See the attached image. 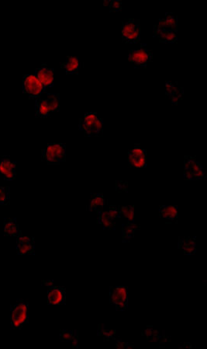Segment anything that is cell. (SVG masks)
I'll return each mask as SVG.
<instances>
[{"instance_id": "obj_2", "label": "cell", "mask_w": 207, "mask_h": 349, "mask_svg": "<svg viewBox=\"0 0 207 349\" xmlns=\"http://www.w3.org/2000/svg\"><path fill=\"white\" fill-rule=\"evenodd\" d=\"M29 319V303L25 300H17L10 307L11 329L19 330L27 323Z\"/></svg>"}, {"instance_id": "obj_22", "label": "cell", "mask_w": 207, "mask_h": 349, "mask_svg": "<svg viewBox=\"0 0 207 349\" xmlns=\"http://www.w3.org/2000/svg\"><path fill=\"white\" fill-rule=\"evenodd\" d=\"M105 204H106V200L103 194H93L91 199L88 201V211L98 212L105 206Z\"/></svg>"}, {"instance_id": "obj_33", "label": "cell", "mask_w": 207, "mask_h": 349, "mask_svg": "<svg viewBox=\"0 0 207 349\" xmlns=\"http://www.w3.org/2000/svg\"><path fill=\"white\" fill-rule=\"evenodd\" d=\"M71 342H72V347H74V348L78 347V331H77L76 333H75V336H74V338H72V341H71Z\"/></svg>"}, {"instance_id": "obj_8", "label": "cell", "mask_w": 207, "mask_h": 349, "mask_svg": "<svg viewBox=\"0 0 207 349\" xmlns=\"http://www.w3.org/2000/svg\"><path fill=\"white\" fill-rule=\"evenodd\" d=\"M120 217L119 207L109 206L107 211H98V223L103 226L105 230H114L116 229V220Z\"/></svg>"}, {"instance_id": "obj_20", "label": "cell", "mask_w": 207, "mask_h": 349, "mask_svg": "<svg viewBox=\"0 0 207 349\" xmlns=\"http://www.w3.org/2000/svg\"><path fill=\"white\" fill-rule=\"evenodd\" d=\"M159 215L166 221H175L178 218V208L175 205H162L159 208Z\"/></svg>"}, {"instance_id": "obj_28", "label": "cell", "mask_w": 207, "mask_h": 349, "mask_svg": "<svg viewBox=\"0 0 207 349\" xmlns=\"http://www.w3.org/2000/svg\"><path fill=\"white\" fill-rule=\"evenodd\" d=\"M10 203V189L0 186V205H8Z\"/></svg>"}, {"instance_id": "obj_35", "label": "cell", "mask_w": 207, "mask_h": 349, "mask_svg": "<svg viewBox=\"0 0 207 349\" xmlns=\"http://www.w3.org/2000/svg\"><path fill=\"white\" fill-rule=\"evenodd\" d=\"M43 284H44V285H46L47 288H50V287H52L54 285V282L51 280L43 281Z\"/></svg>"}, {"instance_id": "obj_16", "label": "cell", "mask_w": 207, "mask_h": 349, "mask_svg": "<svg viewBox=\"0 0 207 349\" xmlns=\"http://www.w3.org/2000/svg\"><path fill=\"white\" fill-rule=\"evenodd\" d=\"M35 75L44 86V88H50L54 85V70L48 67L47 65L43 64L41 67L35 69Z\"/></svg>"}, {"instance_id": "obj_7", "label": "cell", "mask_w": 207, "mask_h": 349, "mask_svg": "<svg viewBox=\"0 0 207 349\" xmlns=\"http://www.w3.org/2000/svg\"><path fill=\"white\" fill-rule=\"evenodd\" d=\"M110 303L115 306L116 310L124 311L128 303V289L126 286H113L109 289Z\"/></svg>"}, {"instance_id": "obj_5", "label": "cell", "mask_w": 207, "mask_h": 349, "mask_svg": "<svg viewBox=\"0 0 207 349\" xmlns=\"http://www.w3.org/2000/svg\"><path fill=\"white\" fill-rule=\"evenodd\" d=\"M184 177L187 180H204L206 174L202 164L194 156H185Z\"/></svg>"}, {"instance_id": "obj_27", "label": "cell", "mask_w": 207, "mask_h": 349, "mask_svg": "<svg viewBox=\"0 0 207 349\" xmlns=\"http://www.w3.org/2000/svg\"><path fill=\"white\" fill-rule=\"evenodd\" d=\"M98 335H101L106 341L114 340L116 338V331L114 330L106 329L104 325H99Z\"/></svg>"}, {"instance_id": "obj_30", "label": "cell", "mask_w": 207, "mask_h": 349, "mask_svg": "<svg viewBox=\"0 0 207 349\" xmlns=\"http://www.w3.org/2000/svg\"><path fill=\"white\" fill-rule=\"evenodd\" d=\"M76 331V330H70V331H68V330H63V331H61V341H62V342H71L72 338H73L74 336H75Z\"/></svg>"}, {"instance_id": "obj_31", "label": "cell", "mask_w": 207, "mask_h": 349, "mask_svg": "<svg viewBox=\"0 0 207 349\" xmlns=\"http://www.w3.org/2000/svg\"><path fill=\"white\" fill-rule=\"evenodd\" d=\"M115 344H116V347L121 349L134 348V346L128 344L127 342L121 341V340H117L115 338Z\"/></svg>"}, {"instance_id": "obj_23", "label": "cell", "mask_w": 207, "mask_h": 349, "mask_svg": "<svg viewBox=\"0 0 207 349\" xmlns=\"http://www.w3.org/2000/svg\"><path fill=\"white\" fill-rule=\"evenodd\" d=\"M140 229V225L136 223H127L122 226V241L129 243L134 237L136 230Z\"/></svg>"}, {"instance_id": "obj_24", "label": "cell", "mask_w": 207, "mask_h": 349, "mask_svg": "<svg viewBox=\"0 0 207 349\" xmlns=\"http://www.w3.org/2000/svg\"><path fill=\"white\" fill-rule=\"evenodd\" d=\"M45 99L50 113L59 112L60 110V94H47Z\"/></svg>"}, {"instance_id": "obj_21", "label": "cell", "mask_w": 207, "mask_h": 349, "mask_svg": "<svg viewBox=\"0 0 207 349\" xmlns=\"http://www.w3.org/2000/svg\"><path fill=\"white\" fill-rule=\"evenodd\" d=\"M66 70L67 75H73L78 72L79 69V60L76 56H68L65 63H62V66Z\"/></svg>"}, {"instance_id": "obj_29", "label": "cell", "mask_w": 207, "mask_h": 349, "mask_svg": "<svg viewBox=\"0 0 207 349\" xmlns=\"http://www.w3.org/2000/svg\"><path fill=\"white\" fill-rule=\"evenodd\" d=\"M103 5L109 7V12H121L122 10L121 0H105Z\"/></svg>"}, {"instance_id": "obj_9", "label": "cell", "mask_w": 207, "mask_h": 349, "mask_svg": "<svg viewBox=\"0 0 207 349\" xmlns=\"http://www.w3.org/2000/svg\"><path fill=\"white\" fill-rule=\"evenodd\" d=\"M153 58V52L146 48L131 50L128 53V61L135 67L146 68Z\"/></svg>"}, {"instance_id": "obj_11", "label": "cell", "mask_w": 207, "mask_h": 349, "mask_svg": "<svg viewBox=\"0 0 207 349\" xmlns=\"http://www.w3.org/2000/svg\"><path fill=\"white\" fill-rule=\"evenodd\" d=\"M154 31L159 30H166V31H172L177 32L178 31V17L176 14L173 13H165L162 18L159 19L158 23L154 25Z\"/></svg>"}, {"instance_id": "obj_14", "label": "cell", "mask_w": 207, "mask_h": 349, "mask_svg": "<svg viewBox=\"0 0 207 349\" xmlns=\"http://www.w3.org/2000/svg\"><path fill=\"white\" fill-rule=\"evenodd\" d=\"M66 292L64 288L60 286L50 287L47 290V303L49 305H62L66 304Z\"/></svg>"}, {"instance_id": "obj_12", "label": "cell", "mask_w": 207, "mask_h": 349, "mask_svg": "<svg viewBox=\"0 0 207 349\" xmlns=\"http://www.w3.org/2000/svg\"><path fill=\"white\" fill-rule=\"evenodd\" d=\"M165 95L172 104L176 105L183 99L184 90L176 82L167 81L165 84Z\"/></svg>"}, {"instance_id": "obj_1", "label": "cell", "mask_w": 207, "mask_h": 349, "mask_svg": "<svg viewBox=\"0 0 207 349\" xmlns=\"http://www.w3.org/2000/svg\"><path fill=\"white\" fill-rule=\"evenodd\" d=\"M79 129L87 137H98L103 135V120L95 112H87L79 121Z\"/></svg>"}, {"instance_id": "obj_6", "label": "cell", "mask_w": 207, "mask_h": 349, "mask_svg": "<svg viewBox=\"0 0 207 349\" xmlns=\"http://www.w3.org/2000/svg\"><path fill=\"white\" fill-rule=\"evenodd\" d=\"M46 89L35 75H26L23 79V94L29 96V98H40L45 92Z\"/></svg>"}, {"instance_id": "obj_32", "label": "cell", "mask_w": 207, "mask_h": 349, "mask_svg": "<svg viewBox=\"0 0 207 349\" xmlns=\"http://www.w3.org/2000/svg\"><path fill=\"white\" fill-rule=\"evenodd\" d=\"M116 190L118 192H127V187H128V184L127 181H123V180H119L116 183Z\"/></svg>"}, {"instance_id": "obj_17", "label": "cell", "mask_w": 207, "mask_h": 349, "mask_svg": "<svg viewBox=\"0 0 207 349\" xmlns=\"http://www.w3.org/2000/svg\"><path fill=\"white\" fill-rule=\"evenodd\" d=\"M4 235L8 237H18L21 235L20 225L17 223V219H4Z\"/></svg>"}, {"instance_id": "obj_13", "label": "cell", "mask_w": 207, "mask_h": 349, "mask_svg": "<svg viewBox=\"0 0 207 349\" xmlns=\"http://www.w3.org/2000/svg\"><path fill=\"white\" fill-rule=\"evenodd\" d=\"M16 162L12 161L9 156H3L0 157V174L4 176L6 180H14L16 171Z\"/></svg>"}, {"instance_id": "obj_4", "label": "cell", "mask_w": 207, "mask_h": 349, "mask_svg": "<svg viewBox=\"0 0 207 349\" xmlns=\"http://www.w3.org/2000/svg\"><path fill=\"white\" fill-rule=\"evenodd\" d=\"M42 160L47 164H59L66 160V146L63 143L47 144L42 150Z\"/></svg>"}, {"instance_id": "obj_25", "label": "cell", "mask_w": 207, "mask_h": 349, "mask_svg": "<svg viewBox=\"0 0 207 349\" xmlns=\"http://www.w3.org/2000/svg\"><path fill=\"white\" fill-rule=\"evenodd\" d=\"M50 115L45 98H38L35 101V115L36 118H44Z\"/></svg>"}, {"instance_id": "obj_26", "label": "cell", "mask_w": 207, "mask_h": 349, "mask_svg": "<svg viewBox=\"0 0 207 349\" xmlns=\"http://www.w3.org/2000/svg\"><path fill=\"white\" fill-rule=\"evenodd\" d=\"M121 218L127 219L128 223H134V207L131 205H124L119 207Z\"/></svg>"}, {"instance_id": "obj_18", "label": "cell", "mask_w": 207, "mask_h": 349, "mask_svg": "<svg viewBox=\"0 0 207 349\" xmlns=\"http://www.w3.org/2000/svg\"><path fill=\"white\" fill-rule=\"evenodd\" d=\"M179 248L186 255H193L196 251V238L195 236L179 238Z\"/></svg>"}, {"instance_id": "obj_3", "label": "cell", "mask_w": 207, "mask_h": 349, "mask_svg": "<svg viewBox=\"0 0 207 349\" xmlns=\"http://www.w3.org/2000/svg\"><path fill=\"white\" fill-rule=\"evenodd\" d=\"M122 41L124 44H136L140 39V19H125L121 28Z\"/></svg>"}, {"instance_id": "obj_10", "label": "cell", "mask_w": 207, "mask_h": 349, "mask_svg": "<svg viewBox=\"0 0 207 349\" xmlns=\"http://www.w3.org/2000/svg\"><path fill=\"white\" fill-rule=\"evenodd\" d=\"M128 164L132 168H144L147 166V153L145 149L135 146L128 151Z\"/></svg>"}, {"instance_id": "obj_15", "label": "cell", "mask_w": 207, "mask_h": 349, "mask_svg": "<svg viewBox=\"0 0 207 349\" xmlns=\"http://www.w3.org/2000/svg\"><path fill=\"white\" fill-rule=\"evenodd\" d=\"M35 238L20 235L17 237V252L18 255L35 254Z\"/></svg>"}, {"instance_id": "obj_34", "label": "cell", "mask_w": 207, "mask_h": 349, "mask_svg": "<svg viewBox=\"0 0 207 349\" xmlns=\"http://www.w3.org/2000/svg\"><path fill=\"white\" fill-rule=\"evenodd\" d=\"M155 330H154L153 328H147V329H145V331H144V335H145L146 338H147V339L149 340V338L152 337V335H153L154 332H155Z\"/></svg>"}, {"instance_id": "obj_19", "label": "cell", "mask_w": 207, "mask_h": 349, "mask_svg": "<svg viewBox=\"0 0 207 349\" xmlns=\"http://www.w3.org/2000/svg\"><path fill=\"white\" fill-rule=\"evenodd\" d=\"M154 37L158 38L161 43H165V44H174L178 40L177 32L166 31V30L154 31Z\"/></svg>"}]
</instances>
